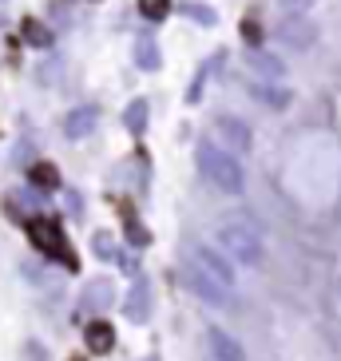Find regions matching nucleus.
I'll use <instances>...</instances> for the list:
<instances>
[{"mask_svg":"<svg viewBox=\"0 0 341 361\" xmlns=\"http://www.w3.org/2000/svg\"><path fill=\"white\" fill-rule=\"evenodd\" d=\"M194 163L203 171V179L211 183L218 195H242L246 191V171H242V159L235 151H226L223 143L214 139H203L194 147Z\"/></svg>","mask_w":341,"mask_h":361,"instance_id":"1","label":"nucleus"},{"mask_svg":"<svg viewBox=\"0 0 341 361\" xmlns=\"http://www.w3.org/2000/svg\"><path fill=\"white\" fill-rule=\"evenodd\" d=\"M214 238H218V246H223V255L235 258L238 266H250V270H254V266H262V258H266L262 234L246 223V219H223L218 231H214Z\"/></svg>","mask_w":341,"mask_h":361,"instance_id":"2","label":"nucleus"},{"mask_svg":"<svg viewBox=\"0 0 341 361\" xmlns=\"http://www.w3.org/2000/svg\"><path fill=\"white\" fill-rule=\"evenodd\" d=\"M28 238H32L36 250H44V255H52L56 262H64L75 270V255L68 250V238H64V231H60L56 219H32V223H28Z\"/></svg>","mask_w":341,"mask_h":361,"instance_id":"3","label":"nucleus"},{"mask_svg":"<svg viewBox=\"0 0 341 361\" xmlns=\"http://www.w3.org/2000/svg\"><path fill=\"white\" fill-rule=\"evenodd\" d=\"M191 262L199 266L206 278H214L223 290L235 286V262H230L223 250H214V246H194V250H191Z\"/></svg>","mask_w":341,"mask_h":361,"instance_id":"4","label":"nucleus"},{"mask_svg":"<svg viewBox=\"0 0 341 361\" xmlns=\"http://www.w3.org/2000/svg\"><path fill=\"white\" fill-rule=\"evenodd\" d=\"M206 353H211V361H246L242 341L226 334L223 326H206Z\"/></svg>","mask_w":341,"mask_h":361,"instance_id":"5","label":"nucleus"},{"mask_svg":"<svg viewBox=\"0 0 341 361\" xmlns=\"http://www.w3.org/2000/svg\"><path fill=\"white\" fill-rule=\"evenodd\" d=\"M96 128H99V107L96 104L72 107V111H68V119H64V135L68 139H87Z\"/></svg>","mask_w":341,"mask_h":361,"instance_id":"6","label":"nucleus"},{"mask_svg":"<svg viewBox=\"0 0 341 361\" xmlns=\"http://www.w3.org/2000/svg\"><path fill=\"white\" fill-rule=\"evenodd\" d=\"M218 135H223V143H226V151H235V155H246L250 151V128H246L238 116H218Z\"/></svg>","mask_w":341,"mask_h":361,"instance_id":"7","label":"nucleus"},{"mask_svg":"<svg viewBox=\"0 0 341 361\" xmlns=\"http://www.w3.org/2000/svg\"><path fill=\"white\" fill-rule=\"evenodd\" d=\"M187 286H191L194 298H203V302H211V306H226V290L214 282V278H206L199 266H187Z\"/></svg>","mask_w":341,"mask_h":361,"instance_id":"8","label":"nucleus"},{"mask_svg":"<svg viewBox=\"0 0 341 361\" xmlns=\"http://www.w3.org/2000/svg\"><path fill=\"white\" fill-rule=\"evenodd\" d=\"M278 36H282L290 48H309V44L318 40V28H314L306 16H286V20L278 24Z\"/></svg>","mask_w":341,"mask_h":361,"instance_id":"9","label":"nucleus"},{"mask_svg":"<svg viewBox=\"0 0 341 361\" xmlns=\"http://www.w3.org/2000/svg\"><path fill=\"white\" fill-rule=\"evenodd\" d=\"M123 314H128L131 322H151V286H147V278H135V286H131L128 298H123Z\"/></svg>","mask_w":341,"mask_h":361,"instance_id":"10","label":"nucleus"},{"mask_svg":"<svg viewBox=\"0 0 341 361\" xmlns=\"http://www.w3.org/2000/svg\"><path fill=\"white\" fill-rule=\"evenodd\" d=\"M250 96L258 99V104H266V107H290V87L274 84V80H258V84H250Z\"/></svg>","mask_w":341,"mask_h":361,"instance_id":"11","label":"nucleus"},{"mask_svg":"<svg viewBox=\"0 0 341 361\" xmlns=\"http://www.w3.org/2000/svg\"><path fill=\"white\" fill-rule=\"evenodd\" d=\"M84 341L92 353H111V345H116V329L107 326V322H92V326L84 329Z\"/></svg>","mask_w":341,"mask_h":361,"instance_id":"12","label":"nucleus"},{"mask_svg":"<svg viewBox=\"0 0 341 361\" xmlns=\"http://www.w3.org/2000/svg\"><path fill=\"white\" fill-rule=\"evenodd\" d=\"M111 298H116L111 282H107V278H99V282H92V286L84 290L80 306H84V310H107V306H111Z\"/></svg>","mask_w":341,"mask_h":361,"instance_id":"13","label":"nucleus"},{"mask_svg":"<svg viewBox=\"0 0 341 361\" xmlns=\"http://www.w3.org/2000/svg\"><path fill=\"white\" fill-rule=\"evenodd\" d=\"M135 64L143 68V72H159L163 52H159V44L151 40V36H139L135 40Z\"/></svg>","mask_w":341,"mask_h":361,"instance_id":"14","label":"nucleus"},{"mask_svg":"<svg viewBox=\"0 0 341 361\" xmlns=\"http://www.w3.org/2000/svg\"><path fill=\"white\" fill-rule=\"evenodd\" d=\"M250 68H254L262 80H282V75H286V64H282L278 56H266V52H254V56H250Z\"/></svg>","mask_w":341,"mask_h":361,"instance_id":"15","label":"nucleus"},{"mask_svg":"<svg viewBox=\"0 0 341 361\" xmlns=\"http://www.w3.org/2000/svg\"><path fill=\"white\" fill-rule=\"evenodd\" d=\"M147 111H151V107H147V99H143V96L131 99V104L123 107V128H128V131H143V128H147Z\"/></svg>","mask_w":341,"mask_h":361,"instance_id":"16","label":"nucleus"},{"mask_svg":"<svg viewBox=\"0 0 341 361\" xmlns=\"http://www.w3.org/2000/svg\"><path fill=\"white\" fill-rule=\"evenodd\" d=\"M24 40L36 44V48H48V44H52V32H48L36 16H28V20H24Z\"/></svg>","mask_w":341,"mask_h":361,"instance_id":"17","label":"nucleus"},{"mask_svg":"<svg viewBox=\"0 0 341 361\" xmlns=\"http://www.w3.org/2000/svg\"><path fill=\"white\" fill-rule=\"evenodd\" d=\"M32 183H36V187L56 191V187H60V171H56L52 163H36V167H32Z\"/></svg>","mask_w":341,"mask_h":361,"instance_id":"18","label":"nucleus"},{"mask_svg":"<svg viewBox=\"0 0 341 361\" xmlns=\"http://www.w3.org/2000/svg\"><path fill=\"white\" fill-rule=\"evenodd\" d=\"M170 12V0H139V16L143 20H163Z\"/></svg>","mask_w":341,"mask_h":361,"instance_id":"19","label":"nucleus"},{"mask_svg":"<svg viewBox=\"0 0 341 361\" xmlns=\"http://www.w3.org/2000/svg\"><path fill=\"white\" fill-rule=\"evenodd\" d=\"M92 246H96V258H104V262H107V258H119L116 255V238H111L107 231H99L96 238H92Z\"/></svg>","mask_w":341,"mask_h":361,"instance_id":"20","label":"nucleus"},{"mask_svg":"<svg viewBox=\"0 0 341 361\" xmlns=\"http://www.w3.org/2000/svg\"><path fill=\"white\" fill-rule=\"evenodd\" d=\"M187 16H191V20H199V24H214V20H218V12L206 8V4H187Z\"/></svg>","mask_w":341,"mask_h":361,"instance_id":"21","label":"nucleus"},{"mask_svg":"<svg viewBox=\"0 0 341 361\" xmlns=\"http://www.w3.org/2000/svg\"><path fill=\"white\" fill-rule=\"evenodd\" d=\"M282 4H286V8H298V12H306L309 4H314V0H282Z\"/></svg>","mask_w":341,"mask_h":361,"instance_id":"22","label":"nucleus"},{"mask_svg":"<svg viewBox=\"0 0 341 361\" xmlns=\"http://www.w3.org/2000/svg\"><path fill=\"white\" fill-rule=\"evenodd\" d=\"M147 361H155V357H147Z\"/></svg>","mask_w":341,"mask_h":361,"instance_id":"23","label":"nucleus"}]
</instances>
